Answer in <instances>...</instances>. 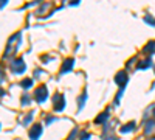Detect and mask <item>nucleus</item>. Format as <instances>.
<instances>
[{"instance_id":"obj_1","label":"nucleus","mask_w":155,"mask_h":140,"mask_svg":"<svg viewBox=\"0 0 155 140\" xmlns=\"http://www.w3.org/2000/svg\"><path fill=\"white\" fill-rule=\"evenodd\" d=\"M19 44H20V33H14L6 42V50H5V55L3 58H11L12 55L16 53V50L19 48Z\"/></svg>"},{"instance_id":"obj_2","label":"nucleus","mask_w":155,"mask_h":140,"mask_svg":"<svg viewBox=\"0 0 155 140\" xmlns=\"http://www.w3.org/2000/svg\"><path fill=\"white\" fill-rule=\"evenodd\" d=\"M9 67H11V72L14 73V75H22L23 72H25V69H27V66H25V62H23V59H14L9 64Z\"/></svg>"},{"instance_id":"obj_3","label":"nucleus","mask_w":155,"mask_h":140,"mask_svg":"<svg viewBox=\"0 0 155 140\" xmlns=\"http://www.w3.org/2000/svg\"><path fill=\"white\" fill-rule=\"evenodd\" d=\"M48 98V89L47 86H39L36 90H34V100L37 101V103H44V101Z\"/></svg>"},{"instance_id":"obj_4","label":"nucleus","mask_w":155,"mask_h":140,"mask_svg":"<svg viewBox=\"0 0 155 140\" xmlns=\"http://www.w3.org/2000/svg\"><path fill=\"white\" fill-rule=\"evenodd\" d=\"M144 135L147 138H155V118H149L144 123Z\"/></svg>"},{"instance_id":"obj_5","label":"nucleus","mask_w":155,"mask_h":140,"mask_svg":"<svg viewBox=\"0 0 155 140\" xmlns=\"http://www.w3.org/2000/svg\"><path fill=\"white\" fill-rule=\"evenodd\" d=\"M54 111H58V112H61L64 108H65V98H64V95L62 94H56L54 95Z\"/></svg>"},{"instance_id":"obj_6","label":"nucleus","mask_w":155,"mask_h":140,"mask_svg":"<svg viewBox=\"0 0 155 140\" xmlns=\"http://www.w3.org/2000/svg\"><path fill=\"white\" fill-rule=\"evenodd\" d=\"M115 81H116V84H118L121 89H124V86L129 81V76H127L126 72H118V73H116V76H115Z\"/></svg>"},{"instance_id":"obj_7","label":"nucleus","mask_w":155,"mask_h":140,"mask_svg":"<svg viewBox=\"0 0 155 140\" xmlns=\"http://www.w3.org/2000/svg\"><path fill=\"white\" fill-rule=\"evenodd\" d=\"M41 134H42V125H34V126H31V129H30V138L31 140H37L39 137H41Z\"/></svg>"},{"instance_id":"obj_8","label":"nucleus","mask_w":155,"mask_h":140,"mask_svg":"<svg viewBox=\"0 0 155 140\" xmlns=\"http://www.w3.org/2000/svg\"><path fill=\"white\" fill-rule=\"evenodd\" d=\"M73 64H74V59H73V58L65 59V61H64V64H62V67H61V73H67V72H70V70L73 69Z\"/></svg>"},{"instance_id":"obj_9","label":"nucleus","mask_w":155,"mask_h":140,"mask_svg":"<svg viewBox=\"0 0 155 140\" xmlns=\"http://www.w3.org/2000/svg\"><path fill=\"white\" fill-rule=\"evenodd\" d=\"M135 129V121H129V123H126L124 126H121V132L123 134H126V132H130V131H134Z\"/></svg>"},{"instance_id":"obj_10","label":"nucleus","mask_w":155,"mask_h":140,"mask_svg":"<svg viewBox=\"0 0 155 140\" xmlns=\"http://www.w3.org/2000/svg\"><path fill=\"white\" fill-rule=\"evenodd\" d=\"M153 52H155V42H153V41H150V42H147V45L143 48V53L150 55V53H153Z\"/></svg>"},{"instance_id":"obj_11","label":"nucleus","mask_w":155,"mask_h":140,"mask_svg":"<svg viewBox=\"0 0 155 140\" xmlns=\"http://www.w3.org/2000/svg\"><path fill=\"white\" fill-rule=\"evenodd\" d=\"M150 66H152V59L147 58V59H144V61H140V64L137 66V69H149Z\"/></svg>"},{"instance_id":"obj_12","label":"nucleus","mask_w":155,"mask_h":140,"mask_svg":"<svg viewBox=\"0 0 155 140\" xmlns=\"http://www.w3.org/2000/svg\"><path fill=\"white\" fill-rule=\"evenodd\" d=\"M107 118H109V114H107V112H102V114H99V115L95 118V123L99 125V123H102V121H106Z\"/></svg>"},{"instance_id":"obj_13","label":"nucleus","mask_w":155,"mask_h":140,"mask_svg":"<svg viewBox=\"0 0 155 140\" xmlns=\"http://www.w3.org/2000/svg\"><path fill=\"white\" fill-rule=\"evenodd\" d=\"M85 98H87V92L84 90V92H82V95L79 97V100H78V108H79V109H82V108H84V104H85Z\"/></svg>"},{"instance_id":"obj_14","label":"nucleus","mask_w":155,"mask_h":140,"mask_svg":"<svg viewBox=\"0 0 155 140\" xmlns=\"http://www.w3.org/2000/svg\"><path fill=\"white\" fill-rule=\"evenodd\" d=\"M20 86H22L23 89H30V87L33 86V80H31V78H25V80L20 81Z\"/></svg>"},{"instance_id":"obj_15","label":"nucleus","mask_w":155,"mask_h":140,"mask_svg":"<svg viewBox=\"0 0 155 140\" xmlns=\"http://www.w3.org/2000/svg\"><path fill=\"white\" fill-rule=\"evenodd\" d=\"M31 120H33V112H28V114H27V117H25V118H22V120H20V123H22V125H25V126H27V125H28V123H30Z\"/></svg>"},{"instance_id":"obj_16","label":"nucleus","mask_w":155,"mask_h":140,"mask_svg":"<svg viewBox=\"0 0 155 140\" xmlns=\"http://www.w3.org/2000/svg\"><path fill=\"white\" fill-rule=\"evenodd\" d=\"M50 6H51L50 3H45V5H41V9H39V11L36 12V16H39V17H41V16H42V12H45V11H47V9L50 8Z\"/></svg>"},{"instance_id":"obj_17","label":"nucleus","mask_w":155,"mask_h":140,"mask_svg":"<svg viewBox=\"0 0 155 140\" xmlns=\"http://www.w3.org/2000/svg\"><path fill=\"white\" fill-rule=\"evenodd\" d=\"M144 22L149 23V25H152V27H155V19H153L150 14H146V16H144Z\"/></svg>"},{"instance_id":"obj_18","label":"nucleus","mask_w":155,"mask_h":140,"mask_svg":"<svg viewBox=\"0 0 155 140\" xmlns=\"http://www.w3.org/2000/svg\"><path fill=\"white\" fill-rule=\"evenodd\" d=\"M30 103H31V98L28 97V94H25V95L22 97V104H23V106H28Z\"/></svg>"},{"instance_id":"obj_19","label":"nucleus","mask_w":155,"mask_h":140,"mask_svg":"<svg viewBox=\"0 0 155 140\" xmlns=\"http://www.w3.org/2000/svg\"><path fill=\"white\" fill-rule=\"evenodd\" d=\"M88 138H90V134H88V132L82 131V132L79 134V140H88Z\"/></svg>"},{"instance_id":"obj_20","label":"nucleus","mask_w":155,"mask_h":140,"mask_svg":"<svg viewBox=\"0 0 155 140\" xmlns=\"http://www.w3.org/2000/svg\"><path fill=\"white\" fill-rule=\"evenodd\" d=\"M76 134H78V129H76V128H74V129H73V131H71V134H70V137H68V138H67V140H73V138H74V135H76Z\"/></svg>"},{"instance_id":"obj_21","label":"nucleus","mask_w":155,"mask_h":140,"mask_svg":"<svg viewBox=\"0 0 155 140\" xmlns=\"http://www.w3.org/2000/svg\"><path fill=\"white\" fill-rule=\"evenodd\" d=\"M6 0H0V8H3V6H6Z\"/></svg>"},{"instance_id":"obj_22","label":"nucleus","mask_w":155,"mask_h":140,"mask_svg":"<svg viewBox=\"0 0 155 140\" xmlns=\"http://www.w3.org/2000/svg\"><path fill=\"white\" fill-rule=\"evenodd\" d=\"M3 81H5V76L2 73V69H0V83H3Z\"/></svg>"},{"instance_id":"obj_23","label":"nucleus","mask_w":155,"mask_h":140,"mask_svg":"<svg viewBox=\"0 0 155 140\" xmlns=\"http://www.w3.org/2000/svg\"><path fill=\"white\" fill-rule=\"evenodd\" d=\"M104 140H118V138H116V137H106Z\"/></svg>"},{"instance_id":"obj_24","label":"nucleus","mask_w":155,"mask_h":140,"mask_svg":"<svg viewBox=\"0 0 155 140\" xmlns=\"http://www.w3.org/2000/svg\"><path fill=\"white\" fill-rule=\"evenodd\" d=\"M153 115H155V109H153Z\"/></svg>"},{"instance_id":"obj_25","label":"nucleus","mask_w":155,"mask_h":140,"mask_svg":"<svg viewBox=\"0 0 155 140\" xmlns=\"http://www.w3.org/2000/svg\"><path fill=\"white\" fill-rule=\"evenodd\" d=\"M153 70H155V66H153Z\"/></svg>"}]
</instances>
